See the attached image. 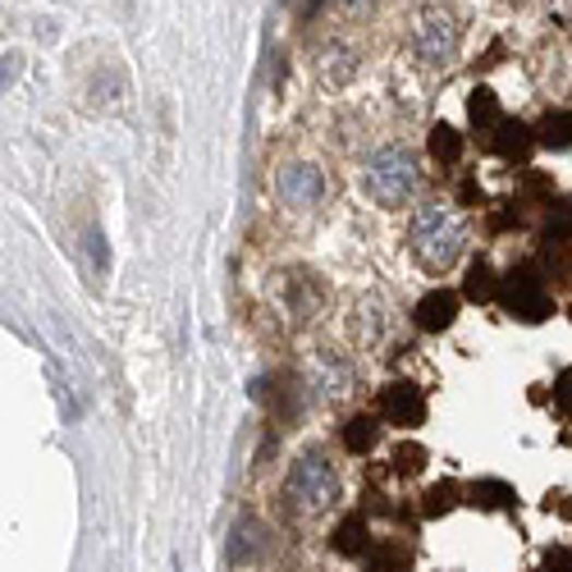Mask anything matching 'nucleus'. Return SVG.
Masks as SVG:
<instances>
[{"label": "nucleus", "mask_w": 572, "mask_h": 572, "mask_svg": "<svg viewBox=\"0 0 572 572\" xmlns=\"http://www.w3.org/2000/svg\"><path fill=\"white\" fill-rule=\"evenodd\" d=\"M371 532H367V517L362 513H348L339 527H335V536H330V545H335V555H344V559H357V555H367V540Z\"/></svg>", "instance_id": "nucleus-10"}, {"label": "nucleus", "mask_w": 572, "mask_h": 572, "mask_svg": "<svg viewBox=\"0 0 572 572\" xmlns=\"http://www.w3.org/2000/svg\"><path fill=\"white\" fill-rule=\"evenodd\" d=\"M494 298L509 307V317L527 321V325H540V321H550V317H555V298H550V289H545V279H540L536 266H517V271H509L504 279H499Z\"/></svg>", "instance_id": "nucleus-4"}, {"label": "nucleus", "mask_w": 572, "mask_h": 572, "mask_svg": "<svg viewBox=\"0 0 572 572\" xmlns=\"http://www.w3.org/2000/svg\"><path fill=\"white\" fill-rule=\"evenodd\" d=\"M284 494L302 517H317L325 509L339 504V472L330 467L321 454H302L289 467V481H284Z\"/></svg>", "instance_id": "nucleus-3"}, {"label": "nucleus", "mask_w": 572, "mask_h": 572, "mask_svg": "<svg viewBox=\"0 0 572 572\" xmlns=\"http://www.w3.org/2000/svg\"><path fill=\"white\" fill-rule=\"evenodd\" d=\"M413 317H417L421 330L440 335V330H449V325H454V317H458V294H454V289H431V294L417 302Z\"/></svg>", "instance_id": "nucleus-8"}, {"label": "nucleus", "mask_w": 572, "mask_h": 572, "mask_svg": "<svg viewBox=\"0 0 572 572\" xmlns=\"http://www.w3.org/2000/svg\"><path fill=\"white\" fill-rule=\"evenodd\" d=\"M380 417L390 426H421L426 421V394L413 380H394V385L380 390Z\"/></svg>", "instance_id": "nucleus-7"}, {"label": "nucleus", "mask_w": 572, "mask_h": 572, "mask_svg": "<svg viewBox=\"0 0 572 572\" xmlns=\"http://www.w3.org/2000/svg\"><path fill=\"white\" fill-rule=\"evenodd\" d=\"M413 56L421 64H449L458 56V23H454V14L440 10V5H426L413 19Z\"/></svg>", "instance_id": "nucleus-5"}, {"label": "nucleus", "mask_w": 572, "mask_h": 572, "mask_svg": "<svg viewBox=\"0 0 572 572\" xmlns=\"http://www.w3.org/2000/svg\"><path fill=\"white\" fill-rule=\"evenodd\" d=\"M257 555H261V522H257V517H243V522L234 527V536H229V563L243 568V563H252Z\"/></svg>", "instance_id": "nucleus-13"}, {"label": "nucleus", "mask_w": 572, "mask_h": 572, "mask_svg": "<svg viewBox=\"0 0 572 572\" xmlns=\"http://www.w3.org/2000/svg\"><path fill=\"white\" fill-rule=\"evenodd\" d=\"M321 74L330 79V83H348L353 74H357V56L348 51V46H325V56H321Z\"/></svg>", "instance_id": "nucleus-17"}, {"label": "nucleus", "mask_w": 572, "mask_h": 572, "mask_svg": "<svg viewBox=\"0 0 572 572\" xmlns=\"http://www.w3.org/2000/svg\"><path fill=\"white\" fill-rule=\"evenodd\" d=\"M321 193H325V179H321L317 165H307V160H289L275 175V198H279V206H289V211L317 206Z\"/></svg>", "instance_id": "nucleus-6"}, {"label": "nucleus", "mask_w": 572, "mask_h": 572, "mask_svg": "<svg viewBox=\"0 0 572 572\" xmlns=\"http://www.w3.org/2000/svg\"><path fill=\"white\" fill-rule=\"evenodd\" d=\"M367 572H408V550L403 545H367Z\"/></svg>", "instance_id": "nucleus-18"}, {"label": "nucleus", "mask_w": 572, "mask_h": 572, "mask_svg": "<svg viewBox=\"0 0 572 572\" xmlns=\"http://www.w3.org/2000/svg\"><path fill=\"white\" fill-rule=\"evenodd\" d=\"M467 119H472V129H476V133H486V138H490L499 124H504V110H499V97H494L490 87H476V92H472Z\"/></svg>", "instance_id": "nucleus-11"}, {"label": "nucleus", "mask_w": 572, "mask_h": 572, "mask_svg": "<svg viewBox=\"0 0 572 572\" xmlns=\"http://www.w3.org/2000/svg\"><path fill=\"white\" fill-rule=\"evenodd\" d=\"M317 385H321V394H348V385H353V380H348V371L339 367V362H325V357H317Z\"/></svg>", "instance_id": "nucleus-21"}, {"label": "nucleus", "mask_w": 572, "mask_h": 572, "mask_svg": "<svg viewBox=\"0 0 572 572\" xmlns=\"http://www.w3.org/2000/svg\"><path fill=\"white\" fill-rule=\"evenodd\" d=\"M426 152H431V160H440V165H458L463 160V133L449 129V124H436L431 142H426Z\"/></svg>", "instance_id": "nucleus-16"}, {"label": "nucleus", "mask_w": 572, "mask_h": 572, "mask_svg": "<svg viewBox=\"0 0 572 572\" xmlns=\"http://www.w3.org/2000/svg\"><path fill=\"white\" fill-rule=\"evenodd\" d=\"M362 188H367V198L376 206H385V211L408 202L413 188H417V156H413V147H403V142H385V147H376L367 156Z\"/></svg>", "instance_id": "nucleus-2"}, {"label": "nucleus", "mask_w": 572, "mask_h": 572, "mask_svg": "<svg viewBox=\"0 0 572 572\" xmlns=\"http://www.w3.org/2000/svg\"><path fill=\"white\" fill-rule=\"evenodd\" d=\"M536 572H572V555H568V550H550V555L540 559Z\"/></svg>", "instance_id": "nucleus-25"}, {"label": "nucleus", "mask_w": 572, "mask_h": 572, "mask_svg": "<svg viewBox=\"0 0 572 572\" xmlns=\"http://www.w3.org/2000/svg\"><path fill=\"white\" fill-rule=\"evenodd\" d=\"M14 74H19V56H0V92L14 83Z\"/></svg>", "instance_id": "nucleus-26"}, {"label": "nucleus", "mask_w": 572, "mask_h": 572, "mask_svg": "<svg viewBox=\"0 0 572 572\" xmlns=\"http://www.w3.org/2000/svg\"><path fill=\"white\" fill-rule=\"evenodd\" d=\"M83 248H87V257H92V271L102 275V271H106V243H102V234L87 229V243H83Z\"/></svg>", "instance_id": "nucleus-23"}, {"label": "nucleus", "mask_w": 572, "mask_h": 572, "mask_svg": "<svg viewBox=\"0 0 572 572\" xmlns=\"http://www.w3.org/2000/svg\"><path fill=\"white\" fill-rule=\"evenodd\" d=\"M421 467H426V449H421V444L408 440V444L394 449V472H398V476H417Z\"/></svg>", "instance_id": "nucleus-22"}, {"label": "nucleus", "mask_w": 572, "mask_h": 572, "mask_svg": "<svg viewBox=\"0 0 572 572\" xmlns=\"http://www.w3.org/2000/svg\"><path fill=\"white\" fill-rule=\"evenodd\" d=\"M490 147L504 156V160H527L532 147H536V133L527 124H517V119H504L494 133H490Z\"/></svg>", "instance_id": "nucleus-9"}, {"label": "nucleus", "mask_w": 572, "mask_h": 572, "mask_svg": "<svg viewBox=\"0 0 572 572\" xmlns=\"http://www.w3.org/2000/svg\"><path fill=\"white\" fill-rule=\"evenodd\" d=\"M344 5H348V10H367V5H371V0H344Z\"/></svg>", "instance_id": "nucleus-27"}, {"label": "nucleus", "mask_w": 572, "mask_h": 572, "mask_svg": "<svg viewBox=\"0 0 572 572\" xmlns=\"http://www.w3.org/2000/svg\"><path fill=\"white\" fill-rule=\"evenodd\" d=\"M467 494H472V504H481V509H513L517 504V490L509 481H494V476L476 481Z\"/></svg>", "instance_id": "nucleus-15"}, {"label": "nucleus", "mask_w": 572, "mask_h": 572, "mask_svg": "<svg viewBox=\"0 0 572 572\" xmlns=\"http://www.w3.org/2000/svg\"><path fill=\"white\" fill-rule=\"evenodd\" d=\"M467 243V225L454 206H440V202H426L413 211V225H408V248L417 257L421 271L444 275L454 261L463 257Z\"/></svg>", "instance_id": "nucleus-1"}, {"label": "nucleus", "mask_w": 572, "mask_h": 572, "mask_svg": "<svg viewBox=\"0 0 572 572\" xmlns=\"http://www.w3.org/2000/svg\"><path fill=\"white\" fill-rule=\"evenodd\" d=\"M376 440H380V421H376L371 413L348 417V426H344V449H348V454H357V458L371 454Z\"/></svg>", "instance_id": "nucleus-12"}, {"label": "nucleus", "mask_w": 572, "mask_h": 572, "mask_svg": "<svg viewBox=\"0 0 572 572\" xmlns=\"http://www.w3.org/2000/svg\"><path fill=\"white\" fill-rule=\"evenodd\" d=\"M494 289H499L494 271L486 266V261H472V271H467V284H463V294H467L472 302H490V298H494Z\"/></svg>", "instance_id": "nucleus-19"}, {"label": "nucleus", "mask_w": 572, "mask_h": 572, "mask_svg": "<svg viewBox=\"0 0 572 572\" xmlns=\"http://www.w3.org/2000/svg\"><path fill=\"white\" fill-rule=\"evenodd\" d=\"M454 509H458V486L454 481H440V486L426 490V504H421L426 517H444V513H454Z\"/></svg>", "instance_id": "nucleus-20"}, {"label": "nucleus", "mask_w": 572, "mask_h": 572, "mask_svg": "<svg viewBox=\"0 0 572 572\" xmlns=\"http://www.w3.org/2000/svg\"><path fill=\"white\" fill-rule=\"evenodd\" d=\"M555 403L563 413H572V367H563L559 380H555Z\"/></svg>", "instance_id": "nucleus-24"}, {"label": "nucleus", "mask_w": 572, "mask_h": 572, "mask_svg": "<svg viewBox=\"0 0 572 572\" xmlns=\"http://www.w3.org/2000/svg\"><path fill=\"white\" fill-rule=\"evenodd\" d=\"M536 142H540V147H550V152L572 147V115L568 110H550L536 124Z\"/></svg>", "instance_id": "nucleus-14"}]
</instances>
